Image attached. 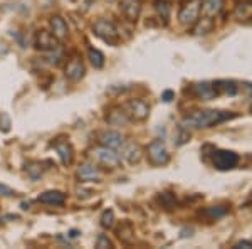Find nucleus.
<instances>
[{
  "label": "nucleus",
  "mask_w": 252,
  "mask_h": 249,
  "mask_svg": "<svg viewBox=\"0 0 252 249\" xmlns=\"http://www.w3.org/2000/svg\"><path fill=\"white\" fill-rule=\"evenodd\" d=\"M235 115L230 111H219V109H198L190 115H187L182 121L185 130H207L230 120Z\"/></svg>",
  "instance_id": "f257e3e1"
},
{
  "label": "nucleus",
  "mask_w": 252,
  "mask_h": 249,
  "mask_svg": "<svg viewBox=\"0 0 252 249\" xmlns=\"http://www.w3.org/2000/svg\"><path fill=\"white\" fill-rule=\"evenodd\" d=\"M89 158L93 160V163L103 167V169H118L121 163V155L116 153V150L108 148V146H97V148H93L89 152Z\"/></svg>",
  "instance_id": "f03ea898"
},
{
  "label": "nucleus",
  "mask_w": 252,
  "mask_h": 249,
  "mask_svg": "<svg viewBox=\"0 0 252 249\" xmlns=\"http://www.w3.org/2000/svg\"><path fill=\"white\" fill-rule=\"evenodd\" d=\"M202 14V0H185L178 10V20L182 26L193 27Z\"/></svg>",
  "instance_id": "7ed1b4c3"
},
{
  "label": "nucleus",
  "mask_w": 252,
  "mask_h": 249,
  "mask_svg": "<svg viewBox=\"0 0 252 249\" xmlns=\"http://www.w3.org/2000/svg\"><path fill=\"white\" fill-rule=\"evenodd\" d=\"M146 153V158L148 162L152 163L153 167H163L166 163L170 162V153H168V148H166L165 142L161 140H153L152 143L146 146L145 150Z\"/></svg>",
  "instance_id": "20e7f679"
},
{
  "label": "nucleus",
  "mask_w": 252,
  "mask_h": 249,
  "mask_svg": "<svg viewBox=\"0 0 252 249\" xmlns=\"http://www.w3.org/2000/svg\"><path fill=\"white\" fill-rule=\"evenodd\" d=\"M93 31H94V34L103 40V42L111 44V46H116V44L120 42V34H118L115 24L109 22L106 19L97 20L94 24V27H93Z\"/></svg>",
  "instance_id": "39448f33"
},
{
  "label": "nucleus",
  "mask_w": 252,
  "mask_h": 249,
  "mask_svg": "<svg viewBox=\"0 0 252 249\" xmlns=\"http://www.w3.org/2000/svg\"><path fill=\"white\" fill-rule=\"evenodd\" d=\"M239 155L230 150H214L212 152V165L217 170H232L239 165Z\"/></svg>",
  "instance_id": "423d86ee"
},
{
  "label": "nucleus",
  "mask_w": 252,
  "mask_h": 249,
  "mask_svg": "<svg viewBox=\"0 0 252 249\" xmlns=\"http://www.w3.org/2000/svg\"><path fill=\"white\" fill-rule=\"evenodd\" d=\"M125 111L128 113L129 120L145 121L146 118H148V115H150V106H148L146 101L136 98V100H131V101H128V103L125 105Z\"/></svg>",
  "instance_id": "0eeeda50"
},
{
  "label": "nucleus",
  "mask_w": 252,
  "mask_h": 249,
  "mask_svg": "<svg viewBox=\"0 0 252 249\" xmlns=\"http://www.w3.org/2000/svg\"><path fill=\"white\" fill-rule=\"evenodd\" d=\"M84 72H86V68H84V63L81 61L79 56H72L66 63V68H64V76L72 83H78V81L83 79Z\"/></svg>",
  "instance_id": "6e6552de"
},
{
  "label": "nucleus",
  "mask_w": 252,
  "mask_h": 249,
  "mask_svg": "<svg viewBox=\"0 0 252 249\" xmlns=\"http://www.w3.org/2000/svg\"><path fill=\"white\" fill-rule=\"evenodd\" d=\"M121 158L126 160L129 165H135L143 158V146L138 142H125V145L121 146Z\"/></svg>",
  "instance_id": "1a4fd4ad"
},
{
  "label": "nucleus",
  "mask_w": 252,
  "mask_h": 249,
  "mask_svg": "<svg viewBox=\"0 0 252 249\" xmlns=\"http://www.w3.org/2000/svg\"><path fill=\"white\" fill-rule=\"evenodd\" d=\"M34 44L39 51L49 52V51H54L59 46V40L54 37V34L51 31H37V34L34 37Z\"/></svg>",
  "instance_id": "9d476101"
},
{
  "label": "nucleus",
  "mask_w": 252,
  "mask_h": 249,
  "mask_svg": "<svg viewBox=\"0 0 252 249\" xmlns=\"http://www.w3.org/2000/svg\"><path fill=\"white\" fill-rule=\"evenodd\" d=\"M78 175L79 182H99L101 180V170L96 163H84L78 169Z\"/></svg>",
  "instance_id": "9b49d317"
},
{
  "label": "nucleus",
  "mask_w": 252,
  "mask_h": 249,
  "mask_svg": "<svg viewBox=\"0 0 252 249\" xmlns=\"http://www.w3.org/2000/svg\"><path fill=\"white\" fill-rule=\"evenodd\" d=\"M125 142L126 140L123 135L120 132H115V130H108V132H103L99 135V143L113 150H120L125 145Z\"/></svg>",
  "instance_id": "f8f14e48"
},
{
  "label": "nucleus",
  "mask_w": 252,
  "mask_h": 249,
  "mask_svg": "<svg viewBox=\"0 0 252 249\" xmlns=\"http://www.w3.org/2000/svg\"><path fill=\"white\" fill-rule=\"evenodd\" d=\"M49 27H51V32L54 34V37L59 40H64L69 36V27L67 22L64 20L61 15H52L51 20H49Z\"/></svg>",
  "instance_id": "ddd939ff"
},
{
  "label": "nucleus",
  "mask_w": 252,
  "mask_h": 249,
  "mask_svg": "<svg viewBox=\"0 0 252 249\" xmlns=\"http://www.w3.org/2000/svg\"><path fill=\"white\" fill-rule=\"evenodd\" d=\"M54 148L56 152H58L61 162L64 163V165H71L72 160H74V150H72V146L69 142L66 140H56L54 142Z\"/></svg>",
  "instance_id": "4468645a"
},
{
  "label": "nucleus",
  "mask_w": 252,
  "mask_h": 249,
  "mask_svg": "<svg viewBox=\"0 0 252 249\" xmlns=\"http://www.w3.org/2000/svg\"><path fill=\"white\" fill-rule=\"evenodd\" d=\"M193 91H195V96L198 100H204V101H210L214 100L215 96H219V91L215 88L214 83H198V84H193Z\"/></svg>",
  "instance_id": "2eb2a0df"
},
{
  "label": "nucleus",
  "mask_w": 252,
  "mask_h": 249,
  "mask_svg": "<svg viewBox=\"0 0 252 249\" xmlns=\"http://www.w3.org/2000/svg\"><path fill=\"white\" fill-rule=\"evenodd\" d=\"M106 121L111 126H126L129 123V116H128V113L125 111V108H111L108 111V115H106Z\"/></svg>",
  "instance_id": "dca6fc26"
},
{
  "label": "nucleus",
  "mask_w": 252,
  "mask_h": 249,
  "mask_svg": "<svg viewBox=\"0 0 252 249\" xmlns=\"http://www.w3.org/2000/svg\"><path fill=\"white\" fill-rule=\"evenodd\" d=\"M66 194L61 190H46L37 197L39 202L47 204V206H63L66 202Z\"/></svg>",
  "instance_id": "f3484780"
},
{
  "label": "nucleus",
  "mask_w": 252,
  "mask_h": 249,
  "mask_svg": "<svg viewBox=\"0 0 252 249\" xmlns=\"http://www.w3.org/2000/svg\"><path fill=\"white\" fill-rule=\"evenodd\" d=\"M121 12H123L125 19H128L129 22H136V19L140 17L141 5L138 0H125L121 3Z\"/></svg>",
  "instance_id": "a211bd4d"
},
{
  "label": "nucleus",
  "mask_w": 252,
  "mask_h": 249,
  "mask_svg": "<svg viewBox=\"0 0 252 249\" xmlns=\"http://www.w3.org/2000/svg\"><path fill=\"white\" fill-rule=\"evenodd\" d=\"M116 236H118V239H120L121 243L131 244L133 241H135V227H133L131 222L125 220V222H121L120 226L116 227Z\"/></svg>",
  "instance_id": "6ab92c4d"
},
{
  "label": "nucleus",
  "mask_w": 252,
  "mask_h": 249,
  "mask_svg": "<svg viewBox=\"0 0 252 249\" xmlns=\"http://www.w3.org/2000/svg\"><path fill=\"white\" fill-rule=\"evenodd\" d=\"M234 17L241 22H249L252 20V0H242L235 5Z\"/></svg>",
  "instance_id": "aec40b11"
},
{
  "label": "nucleus",
  "mask_w": 252,
  "mask_h": 249,
  "mask_svg": "<svg viewBox=\"0 0 252 249\" xmlns=\"http://www.w3.org/2000/svg\"><path fill=\"white\" fill-rule=\"evenodd\" d=\"M223 9V0H204L202 2V14L204 17L214 19L217 17L219 14Z\"/></svg>",
  "instance_id": "412c9836"
},
{
  "label": "nucleus",
  "mask_w": 252,
  "mask_h": 249,
  "mask_svg": "<svg viewBox=\"0 0 252 249\" xmlns=\"http://www.w3.org/2000/svg\"><path fill=\"white\" fill-rule=\"evenodd\" d=\"M227 212H229V209H227L225 206H210V207H207V209L200 211V215H204V217L209 220H217L223 217Z\"/></svg>",
  "instance_id": "4be33fe9"
},
{
  "label": "nucleus",
  "mask_w": 252,
  "mask_h": 249,
  "mask_svg": "<svg viewBox=\"0 0 252 249\" xmlns=\"http://www.w3.org/2000/svg\"><path fill=\"white\" fill-rule=\"evenodd\" d=\"M195 36H205L209 34V32H212L214 29V19H209V17H204L200 22V19L197 20V24H195Z\"/></svg>",
  "instance_id": "5701e85b"
},
{
  "label": "nucleus",
  "mask_w": 252,
  "mask_h": 249,
  "mask_svg": "<svg viewBox=\"0 0 252 249\" xmlns=\"http://www.w3.org/2000/svg\"><path fill=\"white\" fill-rule=\"evenodd\" d=\"M215 88H217L219 95H230L234 96L235 93H237V86H235L234 81H217V83H214Z\"/></svg>",
  "instance_id": "b1692460"
},
{
  "label": "nucleus",
  "mask_w": 252,
  "mask_h": 249,
  "mask_svg": "<svg viewBox=\"0 0 252 249\" xmlns=\"http://www.w3.org/2000/svg\"><path fill=\"white\" fill-rule=\"evenodd\" d=\"M88 56H89V61H91V64L96 69H101V68L104 66V54L101 51H97V49H94V47H89Z\"/></svg>",
  "instance_id": "393cba45"
},
{
  "label": "nucleus",
  "mask_w": 252,
  "mask_h": 249,
  "mask_svg": "<svg viewBox=\"0 0 252 249\" xmlns=\"http://www.w3.org/2000/svg\"><path fill=\"white\" fill-rule=\"evenodd\" d=\"M158 202H160L161 207H165V209H173V207L177 206V197H175L173 192H161V194L158 195Z\"/></svg>",
  "instance_id": "a878e982"
},
{
  "label": "nucleus",
  "mask_w": 252,
  "mask_h": 249,
  "mask_svg": "<svg viewBox=\"0 0 252 249\" xmlns=\"http://www.w3.org/2000/svg\"><path fill=\"white\" fill-rule=\"evenodd\" d=\"M26 172H27V175L32 178V180H37V178L42 175V172H44V169H42V163L40 162H29L26 165Z\"/></svg>",
  "instance_id": "bb28decb"
},
{
  "label": "nucleus",
  "mask_w": 252,
  "mask_h": 249,
  "mask_svg": "<svg viewBox=\"0 0 252 249\" xmlns=\"http://www.w3.org/2000/svg\"><path fill=\"white\" fill-rule=\"evenodd\" d=\"M155 10L158 14V17L163 19V22H166L170 17V3L166 0H157L155 2Z\"/></svg>",
  "instance_id": "cd10ccee"
},
{
  "label": "nucleus",
  "mask_w": 252,
  "mask_h": 249,
  "mask_svg": "<svg viewBox=\"0 0 252 249\" xmlns=\"http://www.w3.org/2000/svg\"><path fill=\"white\" fill-rule=\"evenodd\" d=\"M101 226H103L104 229H111V227L115 226V212L111 209L104 211L103 214H101Z\"/></svg>",
  "instance_id": "c85d7f7f"
},
{
  "label": "nucleus",
  "mask_w": 252,
  "mask_h": 249,
  "mask_svg": "<svg viewBox=\"0 0 252 249\" xmlns=\"http://www.w3.org/2000/svg\"><path fill=\"white\" fill-rule=\"evenodd\" d=\"M63 58H64V52L63 49H61V46H58L54 49V51H49V63L54 64V66H59L61 63H63Z\"/></svg>",
  "instance_id": "c756f323"
},
{
  "label": "nucleus",
  "mask_w": 252,
  "mask_h": 249,
  "mask_svg": "<svg viewBox=\"0 0 252 249\" xmlns=\"http://www.w3.org/2000/svg\"><path fill=\"white\" fill-rule=\"evenodd\" d=\"M96 248L97 249H109V248H113V243L108 239L106 234H99L97 236V241H96Z\"/></svg>",
  "instance_id": "7c9ffc66"
},
{
  "label": "nucleus",
  "mask_w": 252,
  "mask_h": 249,
  "mask_svg": "<svg viewBox=\"0 0 252 249\" xmlns=\"http://www.w3.org/2000/svg\"><path fill=\"white\" fill-rule=\"evenodd\" d=\"M12 195H15V190H12L10 187L3 185V183H0V197H12Z\"/></svg>",
  "instance_id": "2f4dec72"
},
{
  "label": "nucleus",
  "mask_w": 252,
  "mask_h": 249,
  "mask_svg": "<svg viewBox=\"0 0 252 249\" xmlns=\"http://www.w3.org/2000/svg\"><path fill=\"white\" fill-rule=\"evenodd\" d=\"M235 249H242V248H246V249H252V241H239L237 244L234 246Z\"/></svg>",
  "instance_id": "473e14b6"
},
{
  "label": "nucleus",
  "mask_w": 252,
  "mask_h": 249,
  "mask_svg": "<svg viewBox=\"0 0 252 249\" xmlns=\"http://www.w3.org/2000/svg\"><path fill=\"white\" fill-rule=\"evenodd\" d=\"M161 98H163L165 103H170V101H172L173 98H175V95H173V91H170V89H168V91L163 93V96H161Z\"/></svg>",
  "instance_id": "72a5a7b5"
},
{
  "label": "nucleus",
  "mask_w": 252,
  "mask_h": 249,
  "mask_svg": "<svg viewBox=\"0 0 252 249\" xmlns=\"http://www.w3.org/2000/svg\"><path fill=\"white\" fill-rule=\"evenodd\" d=\"M0 220H2V219H0Z\"/></svg>",
  "instance_id": "f704fd0d"
}]
</instances>
